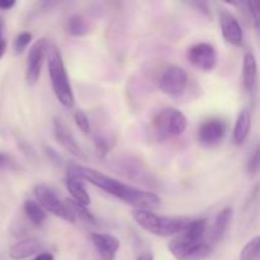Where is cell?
<instances>
[{
    "instance_id": "20",
    "label": "cell",
    "mask_w": 260,
    "mask_h": 260,
    "mask_svg": "<svg viewBox=\"0 0 260 260\" xmlns=\"http://www.w3.org/2000/svg\"><path fill=\"white\" fill-rule=\"evenodd\" d=\"M23 210H24L25 216H27L28 220L30 221L33 226L36 228H40L42 226V223L45 222L46 218H47V212L43 210L42 206L37 202L36 200H27L23 206Z\"/></svg>"
},
{
    "instance_id": "29",
    "label": "cell",
    "mask_w": 260,
    "mask_h": 260,
    "mask_svg": "<svg viewBox=\"0 0 260 260\" xmlns=\"http://www.w3.org/2000/svg\"><path fill=\"white\" fill-rule=\"evenodd\" d=\"M193 7H197L198 10L200 12H202L203 14L206 15H210V8H208V5L206 4V3H193Z\"/></svg>"
},
{
    "instance_id": "17",
    "label": "cell",
    "mask_w": 260,
    "mask_h": 260,
    "mask_svg": "<svg viewBox=\"0 0 260 260\" xmlns=\"http://www.w3.org/2000/svg\"><path fill=\"white\" fill-rule=\"evenodd\" d=\"M258 80V61L253 52H246L243 60V83L248 93H253Z\"/></svg>"
},
{
    "instance_id": "35",
    "label": "cell",
    "mask_w": 260,
    "mask_h": 260,
    "mask_svg": "<svg viewBox=\"0 0 260 260\" xmlns=\"http://www.w3.org/2000/svg\"><path fill=\"white\" fill-rule=\"evenodd\" d=\"M2 29H3V23H2V19H0V36H2Z\"/></svg>"
},
{
    "instance_id": "3",
    "label": "cell",
    "mask_w": 260,
    "mask_h": 260,
    "mask_svg": "<svg viewBox=\"0 0 260 260\" xmlns=\"http://www.w3.org/2000/svg\"><path fill=\"white\" fill-rule=\"evenodd\" d=\"M48 75L51 79V85L57 101L66 108H71L75 103L73 88L69 81L68 71L63 63L62 55L56 46H50L47 53Z\"/></svg>"
},
{
    "instance_id": "7",
    "label": "cell",
    "mask_w": 260,
    "mask_h": 260,
    "mask_svg": "<svg viewBox=\"0 0 260 260\" xmlns=\"http://www.w3.org/2000/svg\"><path fill=\"white\" fill-rule=\"evenodd\" d=\"M188 85V73L178 65H169L159 79V88L170 98H179Z\"/></svg>"
},
{
    "instance_id": "12",
    "label": "cell",
    "mask_w": 260,
    "mask_h": 260,
    "mask_svg": "<svg viewBox=\"0 0 260 260\" xmlns=\"http://www.w3.org/2000/svg\"><path fill=\"white\" fill-rule=\"evenodd\" d=\"M53 131H55V137L56 140H57V142L69 152V154L75 156L76 159L86 160L84 150L81 149V146L78 144V141H76V139L74 137V135L71 134L70 129L66 127V124L62 123L61 119L55 118V122H53Z\"/></svg>"
},
{
    "instance_id": "31",
    "label": "cell",
    "mask_w": 260,
    "mask_h": 260,
    "mask_svg": "<svg viewBox=\"0 0 260 260\" xmlns=\"http://www.w3.org/2000/svg\"><path fill=\"white\" fill-rule=\"evenodd\" d=\"M32 260H55L51 253H40L35 256Z\"/></svg>"
},
{
    "instance_id": "9",
    "label": "cell",
    "mask_w": 260,
    "mask_h": 260,
    "mask_svg": "<svg viewBox=\"0 0 260 260\" xmlns=\"http://www.w3.org/2000/svg\"><path fill=\"white\" fill-rule=\"evenodd\" d=\"M217 51L211 43H197L188 50V61L202 71L213 70L217 65Z\"/></svg>"
},
{
    "instance_id": "14",
    "label": "cell",
    "mask_w": 260,
    "mask_h": 260,
    "mask_svg": "<svg viewBox=\"0 0 260 260\" xmlns=\"http://www.w3.org/2000/svg\"><path fill=\"white\" fill-rule=\"evenodd\" d=\"M234 211L233 208L226 207L222 211L218 212V215L216 216L215 222H213L212 228L208 229L207 234V243L210 244H217L225 238L226 233L229 231L230 228L231 220H233Z\"/></svg>"
},
{
    "instance_id": "6",
    "label": "cell",
    "mask_w": 260,
    "mask_h": 260,
    "mask_svg": "<svg viewBox=\"0 0 260 260\" xmlns=\"http://www.w3.org/2000/svg\"><path fill=\"white\" fill-rule=\"evenodd\" d=\"M33 193H35L36 201L42 206L46 212L52 213L53 216L62 218L63 221L69 223L76 222L75 218L73 217V215L69 211L66 203L62 202L58 198V196L56 194L55 190L51 189L50 187L45 184H38L33 189Z\"/></svg>"
},
{
    "instance_id": "32",
    "label": "cell",
    "mask_w": 260,
    "mask_h": 260,
    "mask_svg": "<svg viewBox=\"0 0 260 260\" xmlns=\"http://www.w3.org/2000/svg\"><path fill=\"white\" fill-rule=\"evenodd\" d=\"M5 48H7V42H5L4 38H3L2 36H0V58H2L3 56H4Z\"/></svg>"
},
{
    "instance_id": "30",
    "label": "cell",
    "mask_w": 260,
    "mask_h": 260,
    "mask_svg": "<svg viewBox=\"0 0 260 260\" xmlns=\"http://www.w3.org/2000/svg\"><path fill=\"white\" fill-rule=\"evenodd\" d=\"M14 5H15L14 0H0V9L3 10L12 9Z\"/></svg>"
},
{
    "instance_id": "34",
    "label": "cell",
    "mask_w": 260,
    "mask_h": 260,
    "mask_svg": "<svg viewBox=\"0 0 260 260\" xmlns=\"http://www.w3.org/2000/svg\"><path fill=\"white\" fill-rule=\"evenodd\" d=\"M5 162H7V156L3 154H0V168H2Z\"/></svg>"
},
{
    "instance_id": "33",
    "label": "cell",
    "mask_w": 260,
    "mask_h": 260,
    "mask_svg": "<svg viewBox=\"0 0 260 260\" xmlns=\"http://www.w3.org/2000/svg\"><path fill=\"white\" fill-rule=\"evenodd\" d=\"M136 260H154V256H152V254L145 253V254H141V255H140Z\"/></svg>"
},
{
    "instance_id": "19",
    "label": "cell",
    "mask_w": 260,
    "mask_h": 260,
    "mask_svg": "<svg viewBox=\"0 0 260 260\" xmlns=\"http://www.w3.org/2000/svg\"><path fill=\"white\" fill-rule=\"evenodd\" d=\"M208 229H210L208 228V221L206 218H198V220H192L187 230L183 231L179 235L190 243H205L206 239H207Z\"/></svg>"
},
{
    "instance_id": "23",
    "label": "cell",
    "mask_w": 260,
    "mask_h": 260,
    "mask_svg": "<svg viewBox=\"0 0 260 260\" xmlns=\"http://www.w3.org/2000/svg\"><path fill=\"white\" fill-rule=\"evenodd\" d=\"M260 256V235L250 239L240 251V260H255Z\"/></svg>"
},
{
    "instance_id": "15",
    "label": "cell",
    "mask_w": 260,
    "mask_h": 260,
    "mask_svg": "<svg viewBox=\"0 0 260 260\" xmlns=\"http://www.w3.org/2000/svg\"><path fill=\"white\" fill-rule=\"evenodd\" d=\"M66 190H68L69 194L71 196V200L75 201V202L80 203V205L86 206L88 207L91 203L90 194L88 193L86 189L85 182L80 178L75 177L73 174H68L66 173Z\"/></svg>"
},
{
    "instance_id": "26",
    "label": "cell",
    "mask_w": 260,
    "mask_h": 260,
    "mask_svg": "<svg viewBox=\"0 0 260 260\" xmlns=\"http://www.w3.org/2000/svg\"><path fill=\"white\" fill-rule=\"evenodd\" d=\"M245 5L250 13L254 25L258 32H260V0H250V2H246Z\"/></svg>"
},
{
    "instance_id": "16",
    "label": "cell",
    "mask_w": 260,
    "mask_h": 260,
    "mask_svg": "<svg viewBox=\"0 0 260 260\" xmlns=\"http://www.w3.org/2000/svg\"><path fill=\"white\" fill-rule=\"evenodd\" d=\"M41 250V243L35 238H27L18 241L10 248L9 258L12 260H25L37 255Z\"/></svg>"
},
{
    "instance_id": "22",
    "label": "cell",
    "mask_w": 260,
    "mask_h": 260,
    "mask_svg": "<svg viewBox=\"0 0 260 260\" xmlns=\"http://www.w3.org/2000/svg\"><path fill=\"white\" fill-rule=\"evenodd\" d=\"M66 29H68L69 35L75 36V37H80V36L89 33L90 28H89L88 22H86L81 15L75 14L71 15V17L69 18L68 24H66Z\"/></svg>"
},
{
    "instance_id": "1",
    "label": "cell",
    "mask_w": 260,
    "mask_h": 260,
    "mask_svg": "<svg viewBox=\"0 0 260 260\" xmlns=\"http://www.w3.org/2000/svg\"><path fill=\"white\" fill-rule=\"evenodd\" d=\"M66 173L75 175V177L83 179L84 182L90 183L94 187L108 193L109 196L118 198L126 205L132 206L134 210L152 211L161 206V200L155 193L139 189V188H135L126 183H122L121 180L104 174L94 168L80 164H69Z\"/></svg>"
},
{
    "instance_id": "25",
    "label": "cell",
    "mask_w": 260,
    "mask_h": 260,
    "mask_svg": "<svg viewBox=\"0 0 260 260\" xmlns=\"http://www.w3.org/2000/svg\"><path fill=\"white\" fill-rule=\"evenodd\" d=\"M248 173L250 175H255L260 170V144H258L254 149L253 154L250 155L248 161Z\"/></svg>"
},
{
    "instance_id": "10",
    "label": "cell",
    "mask_w": 260,
    "mask_h": 260,
    "mask_svg": "<svg viewBox=\"0 0 260 260\" xmlns=\"http://www.w3.org/2000/svg\"><path fill=\"white\" fill-rule=\"evenodd\" d=\"M228 127L222 119L211 118L201 123L197 131V140L202 146H217L225 139Z\"/></svg>"
},
{
    "instance_id": "27",
    "label": "cell",
    "mask_w": 260,
    "mask_h": 260,
    "mask_svg": "<svg viewBox=\"0 0 260 260\" xmlns=\"http://www.w3.org/2000/svg\"><path fill=\"white\" fill-rule=\"evenodd\" d=\"M74 121H75L76 127H78L83 134L86 135L90 132V121H89L88 116H86L83 111L75 112V114H74Z\"/></svg>"
},
{
    "instance_id": "13",
    "label": "cell",
    "mask_w": 260,
    "mask_h": 260,
    "mask_svg": "<svg viewBox=\"0 0 260 260\" xmlns=\"http://www.w3.org/2000/svg\"><path fill=\"white\" fill-rule=\"evenodd\" d=\"M91 240L101 260H116L117 253L121 248V243L116 236L111 234L94 233Z\"/></svg>"
},
{
    "instance_id": "4",
    "label": "cell",
    "mask_w": 260,
    "mask_h": 260,
    "mask_svg": "<svg viewBox=\"0 0 260 260\" xmlns=\"http://www.w3.org/2000/svg\"><path fill=\"white\" fill-rule=\"evenodd\" d=\"M152 127L157 141L164 142L184 134L188 128V118L179 109L168 107L154 117Z\"/></svg>"
},
{
    "instance_id": "2",
    "label": "cell",
    "mask_w": 260,
    "mask_h": 260,
    "mask_svg": "<svg viewBox=\"0 0 260 260\" xmlns=\"http://www.w3.org/2000/svg\"><path fill=\"white\" fill-rule=\"evenodd\" d=\"M131 217L145 231L160 238L177 236L187 230L190 218L161 216L147 210H132Z\"/></svg>"
},
{
    "instance_id": "5",
    "label": "cell",
    "mask_w": 260,
    "mask_h": 260,
    "mask_svg": "<svg viewBox=\"0 0 260 260\" xmlns=\"http://www.w3.org/2000/svg\"><path fill=\"white\" fill-rule=\"evenodd\" d=\"M168 250L177 260H205L212 254V248L207 241L194 244L185 240L180 235H177L169 241Z\"/></svg>"
},
{
    "instance_id": "21",
    "label": "cell",
    "mask_w": 260,
    "mask_h": 260,
    "mask_svg": "<svg viewBox=\"0 0 260 260\" xmlns=\"http://www.w3.org/2000/svg\"><path fill=\"white\" fill-rule=\"evenodd\" d=\"M65 203L66 206H68L70 213L73 215V217L75 218V221L79 218V220L83 221V222L90 223V225H95L96 223L95 217H94L93 213L86 208V206L80 205V203L75 202V201L73 200H66Z\"/></svg>"
},
{
    "instance_id": "24",
    "label": "cell",
    "mask_w": 260,
    "mask_h": 260,
    "mask_svg": "<svg viewBox=\"0 0 260 260\" xmlns=\"http://www.w3.org/2000/svg\"><path fill=\"white\" fill-rule=\"evenodd\" d=\"M33 41V35L30 32H22L15 37L14 43H13V48H14L15 55H22L25 50L28 48V46L32 43Z\"/></svg>"
},
{
    "instance_id": "18",
    "label": "cell",
    "mask_w": 260,
    "mask_h": 260,
    "mask_svg": "<svg viewBox=\"0 0 260 260\" xmlns=\"http://www.w3.org/2000/svg\"><path fill=\"white\" fill-rule=\"evenodd\" d=\"M251 128V114L248 109H243L236 118L233 129V142L236 146H241L248 139Z\"/></svg>"
},
{
    "instance_id": "11",
    "label": "cell",
    "mask_w": 260,
    "mask_h": 260,
    "mask_svg": "<svg viewBox=\"0 0 260 260\" xmlns=\"http://www.w3.org/2000/svg\"><path fill=\"white\" fill-rule=\"evenodd\" d=\"M218 19H220L221 33L228 43L233 46H241L244 41V32L240 23L236 19L235 15L229 10H220L218 12Z\"/></svg>"
},
{
    "instance_id": "28",
    "label": "cell",
    "mask_w": 260,
    "mask_h": 260,
    "mask_svg": "<svg viewBox=\"0 0 260 260\" xmlns=\"http://www.w3.org/2000/svg\"><path fill=\"white\" fill-rule=\"evenodd\" d=\"M45 154H46V156L48 157V160L52 162V164L57 165V167H58V165L62 164V157L60 156V154H58V152L56 151L53 147L45 146Z\"/></svg>"
},
{
    "instance_id": "8",
    "label": "cell",
    "mask_w": 260,
    "mask_h": 260,
    "mask_svg": "<svg viewBox=\"0 0 260 260\" xmlns=\"http://www.w3.org/2000/svg\"><path fill=\"white\" fill-rule=\"evenodd\" d=\"M50 42L47 38H40L29 48L27 56V68H25V80L29 85H35L38 81L42 70L45 58L47 57Z\"/></svg>"
}]
</instances>
